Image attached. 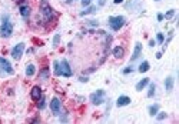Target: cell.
<instances>
[{"label":"cell","instance_id":"cell-7","mask_svg":"<svg viewBox=\"0 0 179 124\" xmlns=\"http://www.w3.org/2000/svg\"><path fill=\"white\" fill-rule=\"evenodd\" d=\"M50 110L53 113V115H60V110H62V101L57 97H53L50 101Z\"/></svg>","mask_w":179,"mask_h":124},{"label":"cell","instance_id":"cell-20","mask_svg":"<svg viewBox=\"0 0 179 124\" xmlns=\"http://www.w3.org/2000/svg\"><path fill=\"white\" fill-rule=\"evenodd\" d=\"M45 107H46V97L42 94V97L37 100V108H39V110H43Z\"/></svg>","mask_w":179,"mask_h":124},{"label":"cell","instance_id":"cell-2","mask_svg":"<svg viewBox=\"0 0 179 124\" xmlns=\"http://www.w3.org/2000/svg\"><path fill=\"white\" fill-rule=\"evenodd\" d=\"M40 13H42V16L45 17L46 22H52L56 17L55 10L50 7V5L46 2V0H42V3H40Z\"/></svg>","mask_w":179,"mask_h":124},{"label":"cell","instance_id":"cell-30","mask_svg":"<svg viewBox=\"0 0 179 124\" xmlns=\"http://www.w3.org/2000/svg\"><path fill=\"white\" fill-rule=\"evenodd\" d=\"M79 81H80V83H87V81H89V77H86V76H80V77H79Z\"/></svg>","mask_w":179,"mask_h":124},{"label":"cell","instance_id":"cell-12","mask_svg":"<svg viewBox=\"0 0 179 124\" xmlns=\"http://www.w3.org/2000/svg\"><path fill=\"white\" fill-rule=\"evenodd\" d=\"M128 104H130V97H128V96H120V97L116 100V106H118V107H125V106H128Z\"/></svg>","mask_w":179,"mask_h":124},{"label":"cell","instance_id":"cell-25","mask_svg":"<svg viewBox=\"0 0 179 124\" xmlns=\"http://www.w3.org/2000/svg\"><path fill=\"white\" fill-rule=\"evenodd\" d=\"M59 43H60V34H55V37H53V42H52L53 47H57V46H59Z\"/></svg>","mask_w":179,"mask_h":124},{"label":"cell","instance_id":"cell-28","mask_svg":"<svg viewBox=\"0 0 179 124\" xmlns=\"http://www.w3.org/2000/svg\"><path fill=\"white\" fill-rule=\"evenodd\" d=\"M80 3H82V6H83V7H87V6H90L92 0H80Z\"/></svg>","mask_w":179,"mask_h":124},{"label":"cell","instance_id":"cell-8","mask_svg":"<svg viewBox=\"0 0 179 124\" xmlns=\"http://www.w3.org/2000/svg\"><path fill=\"white\" fill-rule=\"evenodd\" d=\"M0 69H2L6 74H13V73H15L12 64H10L9 60H6L5 57H0Z\"/></svg>","mask_w":179,"mask_h":124},{"label":"cell","instance_id":"cell-37","mask_svg":"<svg viewBox=\"0 0 179 124\" xmlns=\"http://www.w3.org/2000/svg\"><path fill=\"white\" fill-rule=\"evenodd\" d=\"M72 2H73V0H66V3H67V5H70Z\"/></svg>","mask_w":179,"mask_h":124},{"label":"cell","instance_id":"cell-9","mask_svg":"<svg viewBox=\"0 0 179 124\" xmlns=\"http://www.w3.org/2000/svg\"><path fill=\"white\" fill-rule=\"evenodd\" d=\"M19 12H20V16H22L25 20H27V19L30 17L32 9H30V6H27V5H22V6L19 7Z\"/></svg>","mask_w":179,"mask_h":124},{"label":"cell","instance_id":"cell-22","mask_svg":"<svg viewBox=\"0 0 179 124\" xmlns=\"http://www.w3.org/2000/svg\"><path fill=\"white\" fill-rule=\"evenodd\" d=\"M155 90H156L155 83H150V81H149V91H148V97H149V98H152V97L155 96Z\"/></svg>","mask_w":179,"mask_h":124},{"label":"cell","instance_id":"cell-10","mask_svg":"<svg viewBox=\"0 0 179 124\" xmlns=\"http://www.w3.org/2000/svg\"><path fill=\"white\" fill-rule=\"evenodd\" d=\"M140 54H142V43L136 42V44H135V50H133V54H132V57H130V61L138 60V59L140 57Z\"/></svg>","mask_w":179,"mask_h":124},{"label":"cell","instance_id":"cell-32","mask_svg":"<svg viewBox=\"0 0 179 124\" xmlns=\"http://www.w3.org/2000/svg\"><path fill=\"white\" fill-rule=\"evenodd\" d=\"M162 20H163V15L159 13V15H158V22H162Z\"/></svg>","mask_w":179,"mask_h":124},{"label":"cell","instance_id":"cell-33","mask_svg":"<svg viewBox=\"0 0 179 124\" xmlns=\"http://www.w3.org/2000/svg\"><path fill=\"white\" fill-rule=\"evenodd\" d=\"M155 57H156V59H158V60H159V59H162V51H158V53H156V56H155Z\"/></svg>","mask_w":179,"mask_h":124},{"label":"cell","instance_id":"cell-36","mask_svg":"<svg viewBox=\"0 0 179 124\" xmlns=\"http://www.w3.org/2000/svg\"><path fill=\"white\" fill-rule=\"evenodd\" d=\"M105 5V0H99V6H103Z\"/></svg>","mask_w":179,"mask_h":124},{"label":"cell","instance_id":"cell-15","mask_svg":"<svg viewBox=\"0 0 179 124\" xmlns=\"http://www.w3.org/2000/svg\"><path fill=\"white\" fill-rule=\"evenodd\" d=\"M49 76H50V70H49V67H43V69H40V73H39V80L46 81V80L49 78Z\"/></svg>","mask_w":179,"mask_h":124},{"label":"cell","instance_id":"cell-16","mask_svg":"<svg viewBox=\"0 0 179 124\" xmlns=\"http://www.w3.org/2000/svg\"><path fill=\"white\" fill-rule=\"evenodd\" d=\"M149 80H150V78H148V77L142 78V80H140V81L136 84V91H142V90H143V88H145L148 84H149Z\"/></svg>","mask_w":179,"mask_h":124},{"label":"cell","instance_id":"cell-27","mask_svg":"<svg viewBox=\"0 0 179 124\" xmlns=\"http://www.w3.org/2000/svg\"><path fill=\"white\" fill-rule=\"evenodd\" d=\"M156 42H158L159 44H162V43L165 42V37H163V33H158V34H156Z\"/></svg>","mask_w":179,"mask_h":124},{"label":"cell","instance_id":"cell-6","mask_svg":"<svg viewBox=\"0 0 179 124\" xmlns=\"http://www.w3.org/2000/svg\"><path fill=\"white\" fill-rule=\"evenodd\" d=\"M25 43H19V44H16L13 49H12V57L15 59V60H20L22 59V56H23V53H25Z\"/></svg>","mask_w":179,"mask_h":124},{"label":"cell","instance_id":"cell-21","mask_svg":"<svg viewBox=\"0 0 179 124\" xmlns=\"http://www.w3.org/2000/svg\"><path fill=\"white\" fill-rule=\"evenodd\" d=\"M158 111H159V104H152V106L149 107V115L155 117Z\"/></svg>","mask_w":179,"mask_h":124},{"label":"cell","instance_id":"cell-19","mask_svg":"<svg viewBox=\"0 0 179 124\" xmlns=\"http://www.w3.org/2000/svg\"><path fill=\"white\" fill-rule=\"evenodd\" d=\"M35 71H36V69H35L33 64H27V66H26V76H27V77H32V76L35 74Z\"/></svg>","mask_w":179,"mask_h":124},{"label":"cell","instance_id":"cell-38","mask_svg":"<svg viewBox=\"0 0 179 124\" xmlns=\"http://www.w3.org/2000/svg\"><path fill=\"white\" fill-rule=\"evenodd\" d=\"M155 2H160V0H155Z\"/></svg>","mask_w":179,"mask_h":124},{"label":"cell","instance_id":"cell-35","mask_svg":"<svg viewBox=\"0 0 179 124\" xmlns=\"http://www.w3.org/2000/svg\"><path fill=\"white\" fill-rule=\"evenodd\" d=\"M122 2H123V0H113V3H115V5H120Z\"/></svg>","mask_w":179,"mask_h":124},{"label":"cell","instance_id":"cell-5","mask_svg":"<svg viewBox=\"0 0 179 124\" xmlns=\"http://www.w3.org/2000/svg\"><path fill=\"white\" fill-rule=\"evenodd\" d=\"M59 66H60V76L63 77H72L73 71L70 69V64L66 59H62V61H59Z\"/></svg>","mask_w":179,"mask_h":124},{"label":"cell","instance_id":"cell-26","mask_svg":"<svg viewBox=\"0 0 179 124\" xmlns=\"http://www.w3.org/2000/svg\"><path fill=\"white\" fill-rule=\"evenodd\" d=\"M166 117H168V114H166L165 111H160V113L158 111V113H156V118H158L159 121H160V120H163V118H166Z\"/></svg>","mask_w":179,"mask_h":124},{"label":"cell","instance_id":"cell-18","mask_svg":"<svg viewBox=\"0 0 179 124\" xmlns=\"http://www.w3.org/2000/svg\"><path fill=\"white\" fill-rule=\"evenodd\" d=\"M150 69V64H149V61H142L140 64H139V73H146L148 70Z\"/></svg>","mask_w":179,"mask_h":124},{"label":"cell","instance_id":"cell-3","mask_svg":"<svg viewBox=\"0 0 179 124\" xmlns=\"http://www.w3.org/2000/svg\"><path fill=\"white\" fill-rule=\"evenodd\" d=\"M125 17L123 16H110L109 17V26L113 32H119L125 26Z\"/></svg>","mask_w":179,"mask_h":124},{"label":"cell","instance_id":"cell-24","mask_svg":"<svg viewBox=\"0 0 179 124\" xmlns=\"http://www.w3.org/2000/svg\"><path fill=\"white\" fill-rule=\"evenodd\" d=\"M53 69H55V70H53V71H55V76L59 77V76H60V66H59V61H57V60L53 61Z\"/></svg>","mask_w":179,"mask_h":124},{"label":"cell","instance_id":"cell-23","mask_svg":"<svg viewBox=\"0 0 179 124\" xmlns=\"http://www.w3.org/2000/svg\"><path fill=\"white\" fill-rule=\"evenodd\" d=\"M175 13H176V10H175V9H170V10H168V12L165 13L163 19H166V20H170V19L175 16Z\"/></svg>","mask_w":179,"mask_h":124},{"label":"cell","instance_id":"cell-31","mask_svg":"<svg viewBox=\"0 0 179 124\" xmlns=\"http://www.w3.org/2000/svg\"><path fill=\"white\" fill-rule=\"evenodd\" d=\"M132 71H133L132 67H126V69L123 70V74H129V73H132Z\"/></svg>","mask_w":179,"mask_h":124},{"label":"cell","instance_id":"cell-34","mask_svg":"<svg viewBox=\"0 0 179 124\" xmlns=\"http://www.w3.org/2000/svg\"><path fill=\"white\" fill-rule=\"evenodd\" d=\"M149 47H155V40H150V42H149Z\"/></svg>","mask_w":179,"mask_h":124},{"label":"cell","instance_id":"cell-4","mask_svg":"<svg viewBox=\"0 0 179 124\" xmlns=\"http://www.w3.org/2000/svg\"><path fill=\"white\" fill-rule=\"evenodd\" d=\"M89 98H90V103L95 104V106L103 104L105 103V90H98V91L92 93Z\"/></svg>","mask_w":179,"mask_h":124},{"label":"cell","instance_id":"cell-14","mask_svg":"<svg viewBox=\"0 0 179 124\" xmlns=\"http://www.w3.org/2000/svg\"><path fill=\"white\" fill-rule=\"evenodd\" d=\"M112 54H113V57H116V59H122V57L125 56V49H123L122 46H116V47L113 49Z\"/></svg>","mask_w":179,"mask_h":124},{"label":"cell","instance_id":"cell-11","mask_svg":"<svg viewBox=\"0 0 179 124\" xmlns=\"http://www.w3.org/2000/svg\"><path fill=\"white\" fill-rule=\"evenodd\" d=\"M30 97H32L33 101H37V100L42 97V88H40L39 86L32 87V90H30Z\"/></svg>","mask_w":179,"mask_h":124},{"label":"cell","instance_id":"cell-29","mask_svg":"<svg viewBox=\"0 0 179 124\" xmlns=\"http://www.w3.org/2000/svg\"><path fill=\"white\" fill-rule=\"evenodd\" d=\"M86 23H87L89 26H93V27H98V26H99V23H98L96 20H89V22H86Z\"/></svg>","mask_w":179,"mask_h":124},{"label":"cell","instance_id":"cell-17","mask_svg":"<svg viewBox=\"0 0 179 124\" xmlns=\"http://www.w3.org/2000/svg\"><path fill=\"white\" fill-rule=\"evenodd\" d=\"M96 10H98V7H96V6H87L83 12H80V15H79V16H82V17H83V16H86V15H92V13H95Z\"/></svg>","mask_w":179,"mask_h":124},{"label":"cell","instance_id":"cell-13","mask_svg":"<svg viewBox=\"0 0 179 124\" xmlns=\"http://www.w3.org/2000/svg\"><path fill=\"white\" fill-rule=\"evenodd\" d=\"M173 83H175V80H173L172 76H168V77L165 78V90H166L168 93H170V91L173 90Z\"/></svg>","mask_w":179,"mask_h":124},{"label":"cell","instance_id":"cell-1","mask_svg":"<svg viewBox=\"0 0 179 124\" xmlns=\"http://www.w3.org/2000/svg\"><path fill=\"white\" fill-rule=\"evenodd\" d=\"M13 34V24L9 22V16L5 15L2 17V24H0V36L3 39H9Z\"/></svg>","mask_w":179,"mask_h":124}]
</instances>
